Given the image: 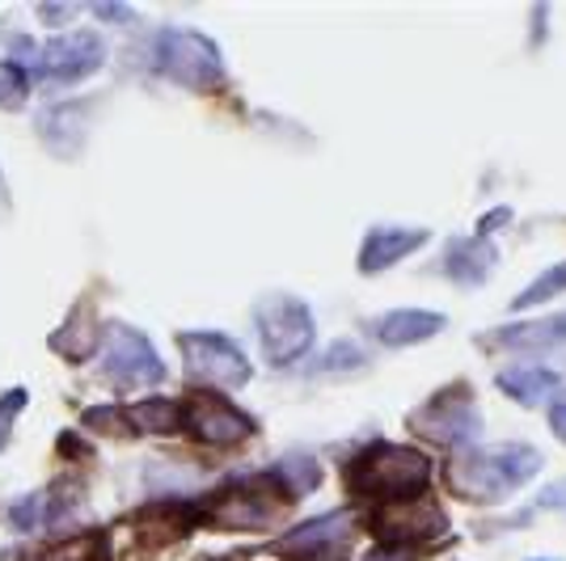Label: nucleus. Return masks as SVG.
I'll list each match as a JSON object with an SVG mask.
<instances>
[{
    "label": "nucleus",
    "instance_id": "nucleus-1",
    "mask_svg": "<svg viewBox=\"0 0 566 561\" xmlns=\"http://www.w3.org/2000/svg\"><path fill=\"white\" fill-rule=\"evenodd\" d=\"M542 473V452L528 444L470 447L449 465V490L470 502H499Z\"/></svg>",
    "mask_w": 566,
    "mask_h": 561
},
{
    "label": "nucleus",
    "instance_id": "nucleus-2",
    "mask_svg": "<svg viewBox=\"0 0 566 561\" xmlns=\"http://www.w3.org/2000/svg\"><path fill=\"white\" fill-rule=\"evenodd\" d=\"M431 477V461L419 447L406 444H373L355 456V465L347 468V486L355 494H373V498H389L401 502L410 494H419Z\"/></svg>",
    "mask_w": 566,
    "mask_h": 561
},
{
    "label": "nucleus",
    "instance_id": "nucleus-3",
    "mask_svg": "<svg viewBox=\"0 0 566 561\" xmlns=\"http://www.w3.org/2000/svg\"><path fill=\"white\" fill-rule=\"evenodd\" d=\"M254 321H259V338L262 351L275 368H292L301 363L313 342H317V326H313V313H308L305 300L296 296H262L259 308H254Z\"/></svg>",
    "mask_w": 566,
    "mask_h": 561
},
{
    "label": "nucleus",
    "instance_id": "nucleus-4",
    "mask_svg": "<svg viewBox=\"0 0 566 561\" xmlns=\"http://www.w3.org/2000/svg\"><path fill=\"white\" fill-rule=\"evenodd\" d=\"M157 68L161 76L187 85V89H216L224 81V60H220V47H216L208 34L199 30H187V25H169L157 34Z\"/></svg>",
    "mask_w": 566,
    "mask_h": 561
},
{
    "label": "nucleus",
    "instance_id": "nucleus-5",
    "mask_svg": "<svg viewBox=\"0 0 566 561\" xmlns=\"http://www.w3.org/2000/svg\"><path fill=\"white\" fill-rule=\"evenodd\" d=\"M102 372H106V380H115L118 389H144V384L166 380V363L140 329L111 321L102 329Z\"/></svg>",
    "mask_w": 566,
    "mask_h": 561
},
{
    "label": "nucleus",
    "instance_id": "nucleus-6",
    "mask_svg": "<svg viewBox=\"0 0 566 561\" xmlns=\"http://www.w3.org/2000/svg\"><path fill=\"white\" fill-rule=\"evenodd\" d=\"M178 351H182V363L195 380L203 384H216V389H241L250 384V359L237 347L229 334H199L190 329L178 338Z\"/></svg>",
    "mask_w": 566,
    "mask_h": 561
},
{
    "label": "nucleus",
    "instance_id": "nucleus-7",
    "mask_svg": "<svg viewBox=\"0 0 566 561\" xmlns=\"http://www.w3.org/2000/svg\"><path fill=\"white\" fill-rule=\"evenodd\" d=\"M102 60H106V43L90 30H72V34H60L48 47L34 51L25 76L51 81V85H76V81L94 76L102 68Z\"/></svg>",
    "mask_w": 566,
    "mask_h": 561
},
{
    "label": "nucleus",
    "instance_id": "nucleus-8",
    "mask_svg": "<svg viewBox=\"0 0 566 561\" xmlns=\"http://www.w3.org/2000/svg\"><path fill=\"white\" fill-rule=\"evenodd\" d=\"M410 431L431 440V444L465 447L470 452L473 440L482 435V419H478L470 389H449V393L431 398L419 414H410Z\"/></svg>",
    "mask_w": 566,
    "mask_h": 561
},
{
    "label": "nucleus",
    "instance_id": "nucleus-9",
    "mask_svg": "<svg viewBox=\"0 0 566 561\" xmlns=\"http://www.w3.org/2000/svg\"><path fill=\"white\" fill-rule=\"evenodd\" d=\"M182 431L195 435L199 444L233 447L254 435V419L245 410L229 405V401L212 398V393H199V398H190L182 405Z\"/></svg>",
    "mask_w": 566,
    "mask_h": 561
},
{
    "label": "nucleus",
    "instance_id": "nucleus-10",
    "mask_svg": "<svg viewBox=\"0 0 566 561\" xmlns=\"http://www.w3.org/2000/svg\"><path fill=\"white\" fill-rule=\"evenodd\" d=\"M377 532L385 544H398V549H415L419 540H436L449 532V515L440 511L436 502H389L377 515Z\"/></svg>",
    "mask_w": 566,
    "mask_h": 561
},
{
    "label": "nucleus",
    "instance_id": "nucleus-11",
    "mask_svg": "<svg viewBox=\"0 0 566 561\" xmlns=\"http://www.w3.org/2000/svg\"><path fill=\"white\" fill-rule=\"evenodd\" d=\"M283 511V494L271 490V477L233 486L224 498H216L212 519L220 528H266Z\"/></svg>",
    "mask_w": 566,
    "mask_h": 561
},
{
    "label": "nucleus",
    "instance_id": "nucleus-12",
    "mask_svg": "<svg viewBox=\"0 0 566 561\" xmlns=\"http://www.w3.org/2000/svg\"><path fill=\"white\" fill-rule=\"evenodd\" d=\"M482 342H486V347H499V351H554V347H566V313L491 329Z\"/></svg>",
    "mask_w": 566,
    "mask_h": 561
},
{
    "label": "nucleus",
    "instance_id": "nucleus-13",
    "mask_svg": "<svg viewBox=\"0 0 566 561\" xmlns=\"http://www.w3.org/2000/svg\"><path fill=\"white\" fill-rule=\"evenodd\" d=\"M444 329V317L440 313H427V308H394L373 321V334H377L385 347H415V342H427Z\"/></svg>",
    "mask_w": 566,
    "mask_h": 561
},
{
    "label": "nucleus",
    "instance_id": "nucleus-14",
    "mask_svg": "<svg viewBox=\"0 0 566 561\" xmlns=\"http://www.w3.org/2000/svg\"><path fill=\"white\" fill-rule=\"evenodd\" d=\"M427 233L423 229H373L368 241H364V254H359V271L364 275H377V271H389L394 262H401L406 254L423 250Z\"/></svg>",
    "mask_w": 566,
    "mask_h": 561
},
{
    "label": "nucleus",
    "instance_id": "nucleus-15",
    "mask_svg": "<svg viewBox=\"0 0 566 561\" xmlns=\"http://www.w3.org/2000/svg\"><path fill=\"white\" fill-rule=\"evenodd\" d=\"M352 528H355L352 511H331V515H322V519H308V523H301V528H292V532L280 540V549L283 553H305V558H317V553L334 549L338 540H347Z\"/></svg>",
    "mask_w": 566,
    "mask_h": 561
},
{
    "label": "nucleus",
    "instance_id": "nucleus-16",
    "mask_svg": "<svg viewBox=\"0 0 566 561\" xmlns=\"http://www.w3.org/2000/svg\"><path fill=\"white\" fill-rule=\"evenodd\" d=\"M495 262L499 254L486 236H457V241H449V254H444L449 279L465 283V287H478V283L491 279Z\"/></svg>",
    "mask_w": 566,
    "mask_h": 561
},
{
    "label": "nucleus",
    "instance_id": "nucleus-17",
    "mask_svg": "<svg viewBox=\"0 0 566 561\" xmlns=\"http://www.w3.org/2000/svg\"><path fill=\"white\" fill-rule=\"evenodd\" d=\"M499 389L507 398H516L520 405H537L563 389V372L558 368H507V372H499Z\"/></svg>",
    "mask_w": 566,
    "mask_h": 561
},
{
    "label": "nucleus",
    "instance_id": "nucleus-18",
    "mask_svg": "<svg viewBox=\"0 0 566 561\" xmlns=\"http://www.w3.org/2000/svg\"><path fill=\"white\" fill-rule=\"evenodd\" d=\"M64 511H69V507H64L60 494L39 490V494H25V498H18V502L9 507V523H13L18 532H25V537H34V532H48Z\"/></svg>",
    "mask_w": 566,
    "mask_h": 561
},
{
    "label": "nucleus",
    "instance_id": "nucleus-19",
    "mask_svg": "<svg viewBox=\"0 0 566 561\" xmlns=\"http://www.w3.org/2000/svg\"><path fill=\"white\" fill-rule=\"evenodd\" d=\"M81 115H85V106L72 102V106H55L39 118V131H43V140L55 157H76L81 152Z\"/></svg>",
    "mask_w": 566,
    "mask_h": 561
},
{
    "label": "nucleus",
    "instance_id": "nucleus-20",
    "mask_svg": "<svg viewBox=\"0 0 566 561\" xmlns=\"http://www.w3.org/2000/svg\"><path fill=\"white\" fill-rule=\"evenodd\" d=\"M97 342H102V329L94 326V313H90V308H76L69 326L55 334V342H51V347H55L60 354H69V359H76V363H81L85 354L94 351Z\"/></svg>",
    "mask_w": 566,
    "mask_h": 561
},
{
    "label": "nucleus",
    "instance_id": "nucleus-21",
    "mask_svg": "<svg viewBox=\"0 0 566 561\" xmlns=\"http://www.w3.org/2000/svg\"><path fill=\"white\" fill-rule=\"evenodd\" d=\"M127 422H132L136 431L169 435V431H182V405L161 401V398H148V401H140V405H132V410H127Z\"/></svg>",
    "mask_w": 566,
    "mask_h": 561
},
{
    "label": "nucleus",
    "instance_id": "nucleus-22",
    "mask_svg": "<svg viewBox=\"0 0 566 561\" xmlns=\"http://www.w3.org/2000/svg\"><path fill=\"white\" fill-rule=\"evenodd\" d=\"M266 477H271V486H280L283 498H301V494H308L322 481V468L313 465L308 456H287V461L271 468Z\"/></svg>",
    "mask_w": 566,
    "mask_h": 561
},
{
    "label": "nucleus",
    "instance_id": "nucleus-23",
    "mask_svg": "<svg viewBox=\"0 0 566 561\" xmlns=\"http://www.w3.org/2000/svg\"><path fill=\"white\" fill-rule=\"evenodd\" d=\"M563 292H566V262H558V266H549L545 275H537V279L528 283L516 300H512V308L545 305V300H554V296H563Z\"/></svg>",
    "mask_w": 566,
    "mask_h": 561
},
{
    "label": "nucleus",
    "instance_id": "nucleus-24",
    "mask_svg": "<svg viewBox=\"0 0 566 561\" xmlns=\"http://www.w3.org/2000/svg\"><path fill=\"white\" fill-rule=\"evenodd\" d=\"M25 89H30V76L18 60H4L0 64V106H9V110H18L25 102Z\"/></svg>",
    "mask_w": 566,
    "mask_h": 561
},
{
    "label": "nucleus",
    "instance_id": "nucleus-25",
    "mask_svg": "<svg viewBox=\"0 0 566 561\" xmlns=\"http://www.w3.org/2000/svg\"><path fill=\"white\" fill-rule=\"evenodd\" d=\"M22 405H25V389H13L9 398L0 401V447L9 444V431H13V419L22 414Z\"/></svg>",
    "mask_w": 566,
    "mask_h": 561
},
{
    "label": "nucleus",
    "instance_id": "nucleus-26",
    "mask_svg": "<svg viewBox=\"0 0 566 561\" xmlns=\"http://www.w3.org/2000/svg\"><path fill=\"white\" fill-rule=\"evenodd\" d=\"M359 363H364V351L352 347V342H338V347L322 359V368H326V372H334V368H359Z\"/></svg>",
    "mask_w": 566,
    "mask_h": 561
},
{
    "label": "nucleus",
    "instance_id": "nucleus-27",
    "mask_svg": "<svg viewBox=\"0 0 566 561\" xmlns=\"http://www.w3.org/2000/svg\"><path fill=\"white\" fill-rule=\"evenodd\" d=\"M419 558V549H398V544H380L368 553V561H415Z\"/></svg>",
    "mask_w": 566,
    "mask_h": 561
},
{
    "label": "nucleus",
    "instance_id": "nucleus-28",
    "mask_svg": "<svg viewBox=\"0 0 566 561\" xmlns=\"http://www.w3.org/2000/svg\"><path fill=\"white\" fill-rule=\"evenodd\" d=\"M549 426H554L558 440H566V398H558L549 405Z\"/></svg>",
    "mask_w": 566,
    "mask_h": 561
},
{
    "label": "nucleus",
    "instance_id": "nucleus-29",
    "mask_svg": "<svg viewBox=\"0 0 566 561\" xmlns=\"http://www.w3.org/2000/svg\"><path fill=\"white\" fill-rule=\"evenodd\" d=\"M94 13L106 18V22H132V18H136L132 9H118V4H94Z\"/></svg>",
    "mask_w": 566,
    "mask_h": 561
},
{
    "label": "nucleus",
    "instance_id": "nucleus-30",
    "mask_svg": "<svg viewBox=\"0 0 566 561\" xmlns=\"http://www.w3.org/2000/svg\"><path fill=\"white\" fill-rule=\"evenodd\" d=\"M313 561H338V558H326V553H317V558H313Z\"/></svg>",
    "mask_w": 566,
    "mask_h": 561
}]
</instances>
